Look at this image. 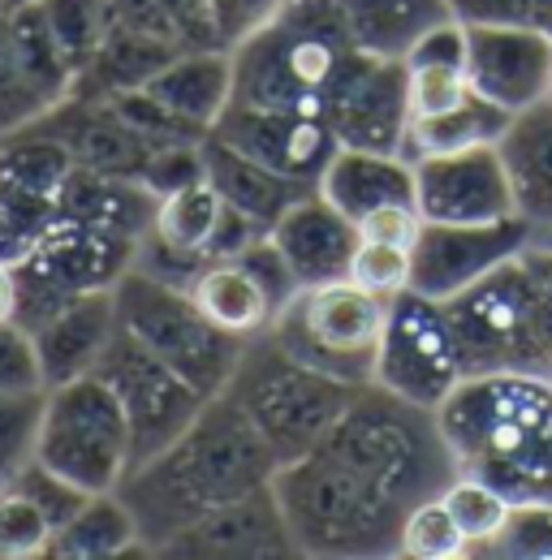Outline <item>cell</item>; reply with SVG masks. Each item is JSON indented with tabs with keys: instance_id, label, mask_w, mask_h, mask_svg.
<instances>
[{
	"instance_id": "obj_1",
	"label": "cell",
	"mask_w": 552,
	"mask_h": 560,
	"mask_svg": "<svg viewBox=\"0 0 552 560\" xmlns=\"http://www.w3.org/2000/svg\"><path fill=\"white\" fill-rule=\"evenodd\" d=\"M276 466L280 462L264 444V435L220 393V397H207L199 419L173 444L138 462L122 479L117 495L135 513L142 552L160 557L199 517L268 488Z\"/></svg>"
},
{
	"instance_id": "obj_2",
	"label": "cell",
	"mask_w": 552,
	"mask_h": 560,
	"mask_svg": "<svg viewBox=\"0 0 552 560\" xmlns=\"http://www.w3.org/2000/svg\"><path fill=\"white\" fill-rule=\"evenodd\" d=\"M436 419L467 475L501 488L514 509H552V375H467Z\"/></svg>"
},
{
	"instance_id": "obj_3",
	"label": "cell",
	"mask_w": 552,
	"mask_h": 560,
	"mask_svg": "<svg viewBox=\"0 0 552 560\" xmlns=\"http://www.w3.org/2000/svg\"><path fill=\"white\" fill-rule=\"evenodd\" d=\"M229 52L238 104L302 113H324L345 70L358 61L337 0H289Z\"/></svg>"
},
{
	"instance_id": "obj_4",
	"label": "cell",
	"mask_w": 552,
	"mask_h": 560,
	"mask_svg": "<svg viewBox=\"0 0 552 560\" xmlns=\"http://www.w3.org/2000/svg\"><path fill=\"white\" fill-rule=\"evenodd\" d=\"M273 491L298 557H398L406 509L333 448L320 444L307 457L276 466Z\"/></svg>"
},
{
	"instance_id": "obj_5",
	"label": "cell",
	"mask_w": 552,
	"mask_h": 560,
	"mask_svg": "<svg viewBox=\"0 0 552 560\" xmlns=\"http://www.w3.org/2000/svg\"><path fill=\"white\" fill-rule=\"evenodd\" d=\"M324 448H333L354 470H363L402 509L440 495L462 475L436 410L406 401L380 384H363L354 393L337 427L329 431Z\"/></svg>"
},
{
	"instance_id": "obj_6",
	"label": "cell",
	"mask_w": 552,
	"mask_h": 560,
	"mask_svg": "<svg viewBox=\"0 0 552 560\" xmlns=\"http://www.w3.org/2000/svg\"><path fill=\"white\" fill-rule=\"evenodd\" d=\"M354 393L358 384H345L337 375L285 353L268 332L242 346V358L225 384V397L251 419L280 466L320 448L345 415V406L354 401Z\"/></svg>"
},
{
	"instance_id": "obj_7",
	"label": "cell",
	"mask_w": 552,
	"mask_h": 560,
	"mask_svg": "<svg viewBox=\"0 0 552 560\" xmlns=\"http://www.w3.org/2000/svg\"><path fill=\"white\" fill-rule=\"evenodd\" d=\"M522 255L445 302L467 375H487V371L552 375L544 315H540V284Z\"/></svg>"
},
{
	"instance_id": "obj_8",
	"label": "cell",
	"mask_w": 552,
	"mask_h": 560,
	"mask_svg": "<svg viewBox=\"0 0 552 560\" xmlns=\"http://www.w3.org/2000/svg\"><path fill=\"white\" fill-rule=\"evenodd\" d=\"M384 319H389V298L342 277L324 284H302L276 311L268 337L285 353L363 388L376 375Z\"/></svg>"
},
{
	"instance_id": "obj_9",
	"label": "cell",
	"mask_w": 552,
	"mask_h": 560,
	"mask_svg": "<svg viewBox=\"0 0 552 560\" xmlns=\"http://www.w3.org/2000/svg\"><path fill=\"white\" fill-rule=\"evenodd\" d=\"M117 315L130 337H138L156 358H164L177 375H186L204 397L225 393L246 346L207 319L191 289L147 277L138 268L117 280Z\"/></svg>"
},
{
	"instance_id": "obj_10",
	"label": "cell",
	"mask_w": 552,
	"mask_h": 560,
	"mask_svg": "<svg viewBox=\"0 0 552 560\" xmlns=\"http://www.w3.org/2000/svg\"><path fill=\"white\" fill-rule=\"evenodd\" d=\"M35 457L91 495L122 488V479L135 470V444L122 401L104 375L91 371L48 388Z\"/></svg>"
},
{
	"instance_id": "obj_11",
	"label": "cell",
	"mask_w": 552,
	"mask_h": 560,
	"mask_svg": "<svg viewBox=\"0 0 552 560\" xmlns=\"http://www.w3.org/2000/svg\"><path fill=\"white\" fill-rule=\"evenodd\" d=\"M138 242L82 224V220H57L35 250L13 264L18 272V324L26 332H35L39 324H48L61 306H69L82 293L95 289H117V280L135 268Z\"/></svg>"
},
{
	"instance_id": "obj_12",
	"label": "cell",
	"mask_w": 552,
	"mask_h": 560,
	"mask_svg": "<svg viewBox=\"0 0 552 560\" xmlns=\"http://www.w3.org/2000/svg\"><path fill=\"white\" fill-rule=\"evenodd\" d=\"M462 380L467 371H462V353L449 328L445 302L423 298L414 289L389 298V319L380 332L371 384L436 410Z\"/></svg>"
},
{
	"instance_id": "obj_13",
	"label": "cell",
	"mask_w": 552,
	"mask_h": 560,
	"mask_svg": "<svg viewBox=\"0 0 552 560\" xmlns=\"http://www.w3.org/2000/svg\"><path fill=\"white\" fill-rule=\"evenodd\" d=\"M95 375H104V384L122 401V415L130 422L135 466L156 457L164 444H173L207 406V397L186 375H177L164 358H156L126 328H117V337L104 350Z\"/></svg>"
},
{
	"instance_id": "obj_14",
	"label": "cell",
	"mask_w": 552,
	"mask_h": 560,
	"mask_svg": "<svg viewBox=\"0 0 552 560\" xmlns=\"http://www.w3.org/2000/svg\"><path fill=\"white\" fill-rule=\"evenodd\" d=\"M73 155L39 130L0 139V259L22 264L61 220V190Z\"/></svg>"
},
{
	"instance_id": "obj_15",
	"label": "cell",
	"mask_w": 552,
	"mask_h": 560,
	"mask_svg": "<svg viewBox=\"0 0 552 560\" xmlns=\"http://www.w3.org/2000/svg\"><path fill=\"white\" fill-rule=\"evenodd\" d=\"M73 91V70L61 57L39 4L0 13V139L31 130Z\"/></svg>"
},
{
	"instance_id": "obj_16",
	"label": "cell",
	"mask_w": 552,
	"mask_h": 560,
	"mask_svg": "<svg viewBox=\"0 0 552 560\" xmlns=\"http://www.w3.org/2000/svg\"><path fill=\"white\" fill-rule=\"evenodd\" d=\"M536 229L522 215H501L483 224H436L423 220V233L414 242V277L411 289L423 298L449 302L453 293L471 289L475 280L492 277L522 250H531Z\"/></svg>"
},
{
	"instance_id": "obj_17",
	"label": "cell",
	"mask_w": 552,
	"mask_h": 560,
	"mask_svg": "<svg viewBox=\"0 0 552 560\" xmlns=\"http://www.w3.org/2000/svg\"><path fill=\"white\" fill-rule=\"evenodd\" d=\"M211 135L233 142L238 151L255 155L260 164H268L276 173L302 182V186H320L324 168L342 151V139H337V130L324 113L255 108V104H238V100H229V108H225V117L216 121Z\"/></svg>"
},
{
	"instance_id": "obj_18",
	"label": "cell",
	"mask_w": 552,
	"mask_h": 560,
	"mask_svg": "<svg viewBox=\"0 0 552 560\" xmlns=\"http://www.w3.org/2000/svg\"><path fill=\"white\" fill-rule=\"evenodd\" d=\"M324 117L333 121L342 147L402 155V142L411 130V73H406V61L358 52V61L337 82Z\"/></svg>"
},
{
	"instance_id": "obj_19",
	"label": "cell",
	"mask_w": 552,
	"mask_h": 560,
	"mask_svg": "<svg viewBox=\"0 0 552 560\" xmlns=\"http://www.w3.org/2000/svg\"><path fill=\"white\" fill-rule=\"evenodd\" d=\"M467 78L483 100L522 113L552 91V31L536 22L467 26Z\"/></svg>"
},
{
	"instance_id": "obj_20",
	"label": "cell",
	"mask_w": 552,
	"mask_h": 560,
	"mask_svg": "<svg viewBox=\"0 0 552 560\" xmlns=\"http://www.w3.org/2000/svg\"><path fill=\"white\" fill-rule=\"evenodd\" d=\"M414 208L423 211V220H436V224H483V220L518 215L496 142L418 160Z\"/></svg>"
},
{
	"instance_id": "obj_21",
	"label": "cell",
	"mask_w": 552,
	"mask_h": 560,
	"mask_svg": "<svg viewBox=\"0 0 552 560\" xmlns=\"http://www.w3.org/2000/svg\"><path fill=\"white\" fill-rule=\"evenodd\" d=\"M31 130L61 142L78 168H95V173H113V177H138V182L151 168V160L169 147V142L151 139L138 126H130L108 100H87V95L61 100Z\"/></svg>"
},
{
	"instance_id": "obj_22",
	"label": "cell",
	"mask_w": 552,
	"mask_h": 560,
	"mask_svg": "<svg viewBox=\"0 0 552 560\" xmlns=\"http://www.w3.org/2000/svg\"><path fill=\"white\" fill-rule=\"evenodd\" d=\"M160 557L177 560H289L298 557V544L289 535L285 509L276 500L273 483L216 513L186 526Z\"/></svg>"
},
{
	"instance_id": "obj_23",
	"label": "cell",
	"mask_w": 552,
	"mask_h": 560,
	"mask_svg": "<svg viewBox=\"0 0 552 560\" xmlns=\"http://www.w3.org/2000/svg\"><path fill=\"white\" fill-rule=\"evenodd\" d=\"M268 237L280 246V255L289 259L294 277L302 284L349 277V264H354V250H358V224L342 208H333L320 195V186L285 211L268 229Z\"/></svg>"
},
{
	"instance_id": "obj_24",
	"label": "cell",
	"mask_w": 552,
	"mask_h": 560,
	"mask_svg": "<svg viewBox=\"0 0 552 560\" xmlns=\"http://www.w3.org/2000/svg\"><path fill=\"white\" fill-rule=\"evenodd\" d=\"M117 328H122L117 289L82 293L69 306H61L48 324H39L31 337H35L39 366H44V388H57V384H69L78 375H91L100 366L104 350L113 346Z\"/></svg>"
},
{
	"instance_id": "obj_25",
	"label": "cell",
	"mask_w": 552,
	"mask_h": 560,
	"mask_svg": "<svg viewBox=\"0 0 552 560\" xmlns=\"http://www.w3.org/2000/svg\"><path fill=\"white\" fill-rule=\"evenodd\" d=\"M501 164L509 173L514 211L540 233L552 229V100H540L509 117L496 142Z\"/></svg>"
},
{
	"instance_id": "obj_26",
	"label": "cell",
	"mask_w": 552,
	"mask_h": 560,
	"mask_svg": "<svg viewBox=\"0 0 552 560\" xmlns=\"http://www.w3.org/2000/svg\"><path fill=\"white\" fill-rule=\"evenodd\" d=\"M204 168H207V182L216 186V195H220L229 208L251 215L264 233H268L302 195L315 190V186H302V182L276 173L268 164H260L255 155L238 151L233 142L216 139V135L204 139Z\"/></svg>"
},
{
	"instance_id": "obj_27",
	"label": "cell",
	"mask_w": 552,
	"mask_h": 560,
	"mask_svg": "<svg viewBox=\"0 0 552 560\" xmlns=\"http://www.w3.org/2000/svg\"><path fill=\"white\" fill-rule=\"evenodd\" d=\"M147 95H156L173 117H182L186 126L211 135L216 121L225 117L229 100H233V52L229 48H195L173 57L164 70L156 73L147 86Z\"/></svg>"
},
{
	"instance_id": "obj_28",
	"label": "cell",
	"mask_w": 552,
	"mask_h": 560,
	"mask_svg": "<svg viewBox=\"0 0 552 560\" xmlns=\"http://www.w3.org/2000/svg\"><path fill=\"white\" fill-rule=\"evenodd\" d=\"M320 195L358 224L376 208L414 203V164L406 155H393V151L342 147L320 177Z\"/></svg>"
},
{
	"instance_id": "obj_29",
	"label": "cell",
	"mask_w": 552,
	"mask_h": 560,
	"mask_svg": "<svg viewBox=\"0 0 552 560\" xmlns=\"http://www.w3.org/2000/svg\"><path fill=\"white\" fill-rule=\"evenodd\" d=\"M160 195L147 190L138 177H113V173H95V168H78L66 177L61 190V220H82L122 237H142L156 220Z\"/></svg>"
},
{
	"instance_id": "obj_30",
	"label": "cell",
	"mask_w": 552,
	"mask_h": 560,
	"mask_svg": "<svg viewBox=\"0 0 552 560\" xmlns=\"http://www.w3.org/2000/svg\"><path fill=\"white\" fill-rule=\"evenodd\" d=\"M173 57H182L177 44L142 35L130 26H104L95 57L87 61V70L73 78L69 95H87V100H104V95H122L147 86L156 73L164 70Z\"/></svg>"
},
{
	"instance_id": "obj_31",
	"label": "cell",
	"mask_w": 552,
	"mask_h": 560,
	"mask_svg": "<svg viewBox=\"0 0 552 560\" xmlns=\"http://www.w3.org/2000/svg\"><path fill=\"white\" fill-rule=\"evenodd\" d=\"M349 39L371 57H406L436 22L453 18L445 0H337Z\"/></svg>"
},
{
	"instance_id": "obj_32",
	"label": "cell",
	"mask_w": 552,
	"mask_h": 560,
	"mask_svg": "<svg viewBox=\"0 0 552 560\" xmlns=\"http://www.w3.org/2000/svg\"><path fill=\"white\" fill-rule=\"evenodd\" d=\"M142 548V535H138V522L130 513V504L117 495V491H95L69 522H61L53 530V544L44 557L57 560H108V557H126Z\"/></svg>"
},
{
	"instance_id": "obj_33",
	"label": "cell",
	"mask_w": 552,
	"mask_h": 560,
	"mask_svg": "<svg viewBox=\"0 0 552 560\" xmlns=\"http://www.w3.org/2000/svg\"><path fill=\"white\" fill-rule=\"evenodd\" d=\"M191 293L204 306L207 319L216 328H225L229 337H238V341H251V337L268 332L276 319L268 293L260 289V280L251 277L238 259L207 264L204 272L195 277V284H191Z\"/></svg>"
},
{
	"instance_id": "obj_34",
	"label": "cell",
	"mask_w": 552,
	"mask_h": 560,
	"mask_svg": "<svg viewBox=\"0 0 552 560\" xmlns=\"http://www.w3.org/2000/svg\"><path fill=\"white\" fill-rule=\"evenodd\" d=\"M514 113H505L501 104L483 100L480 91H471L462 104L436 113V117H411V130L402 142V155L418 164L427 155H449V151H467V147H492L501 142L505 126Z\"/></svg>"
},
{
	"instance_id": "obj_35",
	"label": "cell",
	"mask_w": 552,
	"mask_h": 560,
	"mask_svg": "<svg viewBox=\"0 0 552 560\" xmlns=\"http://www.w3.org/2000/svg\"><path fill=\"white\" fill-rule=\"evenodd\" d=\"M100 13H104V26H130L177 44L182 52L220 48L207 0H100Z\"/></svg>"
},
{
	"instance_id": "obj_36",
	"label": "cell",
	"mask_w": 552,
	"mask_h": 560,
	"mask_svg": "<svg viewBox=\"0 0 552 560\" xmlns=\"http://www.w3.org/2000/svg\"><path fill=\"white\" fill-rule=\"evenodd\" d=\"M440 500L449 504L458 530L467 535L471 552H496V544L505 539L509 522H514V504L501 495V488H492L480 475H458L449 488L440 491Z\"/></svg>"
},
{
	"instance_id": "obj_37",
	"label": "cell",
	"mask_w": 552,
	"mask_h": 560,
	"mask_svg": "<svg viewBox=\"0 0 552 560\" xmlns=\"http://www.w3.org/2000/svg\"><path fill=\"white\" fill-rule=\"evenodd\" d=\"M398 557L411 560H458L471 557V544L467 535L458 530L449 504L440 495L432 500H418L406 509L402 517V535H398Z\"/></svg>"
},
{
	"instance_id": "obj_38",
	"label": "cell",
	"mask_w": 552,
	"mask_h": 560,
	"mask_svg": "<svg viewBox=\"0 0 552 560\" xmlns=\"http://www.w3.org/2000/svg\"><path fill=\"white\" fill-rule=\"evenodd\" d=\"M61 57L69 61L73 78L87 70V61L95 57L100 48V35H104V13H100V0H35Z\"/></svg>"
},
{
	"instance_id": "obj_39",
	"label": "cell",
	"mask_w": 552,
	"mask_h": 560,
	"mask_svg": "<svg viewBox=\"0 0 552 560\" xmlns=\"http://www.w3.org/2000/svg\"><path fill=\"white\" fill-rule=\"evenodd\" d=\"M48 388L35 393H0V488L35 457L39 419H44Z\"/></svg>"
},
{
	"instance_id": "obj_40",
	"label": "cell",
	"mask_w": 552,
	"mask_h": 560,
	"mask_svg": "<svg viewBox=\"0 0 552 560\" xmlns=\"http://www.w3.org/2000/svg\"><path fill=\"white\" fill-rule=\"evenodd\" d=\"M53 522L35 500H26L18 488H0V560L44 557L53 544Z\"/></svg>"
},
{
	"instance_id": "obj_41",
	"label": "cell",
	"mask_w": 552,
	"mask_h": 560,
	"mask_svg": "<svg viewBox=\"0 0 552 560\" xmlns=\"http://www.w3.org/2000/svg\"><path fill=\"white\" fill-rule=\"evenodd\" d=\"M9 488H18L26 500H35L53 526L69 522V517L91 500V491L78 488V483L66 479V475H57V470H53V466H44L39 457H31V462L9 479Z\"/></svg>"
},
{
	"instance_id": "obj_42",
	"label": "cell",
	"mask_w": 552,
	"mask_h": 560,
	"mask_svg": "<svg viewBox=\"0 0 552 560\" xmlns=\"http://www.w3.org/2000/svg\"><path fill=\"white\" fill-rule=\"evenodd\" d=\"M411 277H414L411 250L384 246V242H363L358 237V250H354V264H349V280H358L363 289H371L380 298H398V293L411 289Z\"/></svg>"
},
{
	"instance_id": "obj_43",
	"label": "cell",
	"mask_w": 552,
	"mask_h": 560,
	"mask_svg": "<svg viewBox=\"0 0 552 560\" xmlns=\"http://www.w3.org/2000/svg\"><path fill=\"white\" fill-rule=\"evenodd\" d=\"M44 388V366L35 353V337L18 324H0V393H35Z\"/></svg>"
},
{
	"instance_id": "obj_44",
	"label": "cell",
	"mask_w": 552,
	"mask_h": 560,
	"mask_svg": "<svg viewBox=\"0 0 552 560\" xmlns=\"http://www.w3.org/2000/svg\"><path fill=\"white\" fill-rule=\"evenodd\" d=\"M238 264L251 272V277L260 280V289L268 293V302H273V311H280L298 289H302V280L294 277V268H289V259L280 255V246H276L273 237L264 233V237H255L242 255H238Z\"/></svg>"
},
{
	"instance_id": "obj_45",
	"label": "cell",
	"mask_w": 552,
	"mask_h": 560,
	"mask_svg": "<svg viewBox=\"0 0 552 560\" xmlns=\"http://www.w3.org/2000/svg\"><path fill=\"white\" fill-rule=\"evenodd\" d=\"M289 0H207L211 9V26H216V44L220 48H238L246 35H255L264 22H273Z\"/></svg>"
},
{
	"instance_id": "obj_46",
	"label": "cell",
	"mask_w": 552,
	"mask_h": 560,
	"mask_svg": "<svg viewBox=\"0 0 552 560\" xmlns=\"http://www.w3.org/2000/svg\"><path fill=\"white\" fill-rule=\"evenodd\" d=\"M411 73V117H436L462 104L475 86L467 70H406Z\"/></svg>"
},
{
	"instance_id": "obj_47",
	"label": "cell",
	"mask_w": 552,
	"mask_h": 560,
	"mask_svg": "<svg viewBox=\"0 0 552 560\" xmlns=\"http://www.w3.org/2000/svg\"><path fill=\"white\" fill-rule=\"evenodd\" d=\"M418 233H423V211L414 203H389V208L367 211L358 220L363 242H384V246H402V250H414Z\"/></svg>"
},
{
	"instance_id": "obj_48",
	"label": "cell",
	"mask_w": 552,
	"mask_h": 560,
	"mask_svg": "<svg viewBox=\"0 0 552 560\" xmlns=\"http://www.w3.org/2000/svg\"><path fill=\"white\" fill-rule=\"evenodd\" d=\"M492 557H552V509H514V522Z\"/></svg>"
},
{
	"instance_id": "obj_49",
	"label": "cell",
	"mask_w": 552,
	"mask_h": 560,
	"mask_svg": "<svg viewBox=\"0 0 552 560\" xmlns=\"http://www.w3.org/2000/svg\"><path fill=\"white\" fill-rule=\"evenodd\" d=\"M449 13L467 26H496V22H536L527 0H445ZM540 26V22H536Z\"/></svg>"
},
{
	"instance_id": "obj_50",
	"label": "cell",
	"mask_w": 552,
	"mask_h": 560,
	"mask_svg": "<svg viewBox=\"0 0 552 560\" xmlns=\"http://www.w3.org/2000/svg\"><path fill=\"white\" fill-rule=\"evenodd\" d=\"M522 259H527L531 277L540 284V315H544V341H549V358H552V250L531 242V250Z\"/></svg>"
},
{
	"instance_id": "obj_51",
	"label": "cell",
	"mask_w": 552,
	"mask_h": 560,
	"mask_svg": "<svg viewBox=\"0 0 552 560\" xmlns=\"http://www.w3.org/2000/svg\"><path fill=\"white\" fill-rule=\"evenodd\" d=\"M13 315H18V272H13V264L0 259V324Z\"/></svg>"
},
{
	"instance_id": "obj_52",
	"label": "cell",
	"mask_w": 552,
	"mask_h": 560,
	"mask_svg": "<svg viewBox=\"0 0 552 560\" xmlns=\"http://www.w3.org/2000/svg\"><path fill=\"white\" fill-rule=\"evenodd\" d=\"M531 9H536V22L544 26V31H552V0H527Z\"/></svg>"
},
{
	"instance_id": "obj_53",
	"label": "cell",
	"mask_w": 552,
	"mask_h": 560,
	"mask_svg": "<svg viewBox=\"0 0 552 560\" xmlns=\"http://www.w3.org/2000/svg\"><path fill=\"white\" fill-rule=\"evenodd\" d=\"M536 246H549V250H552V229H549V233H540V237H536Z\"/></svg>"
},
{
	"instance_id": "obj_54",
	"label": "cell",
	"mask_w": 552,
	"mask_h": 560,
	"mask_svg": "<svg viewBox=\"0 0 552 560\" xmlns=\"http://www.w3.org/2000/svg\"><path fill=\"white\" fill-rule=\"evenodd\" d=\"M9 4H13V0H0V13H4V9H9Z\"/></svg>"
},
{
	"instance_id": "obj_55",
	"label": "cell",
	"mask_w": 552,
	"mask_h": 560,
	"mask_svg": "<svg viewBox=\"0 0 552 560\" xmlns=\"http://www.w3.org/2000/svg\"><path fill=\"white\" fill-rule=\"evenodd\" d=\"M13 4H35V0H13ZM13 4H9V9H13Z\"/></svg>"
},
{
	"instance_id": "obj_56",
	"label": "cell",
	"mask_w": 552,
	"mask_h": 560,
	"mask_svg": "<svg viewBox=\"0 0 552 560\" xmlns=\"http://www.w3.org/2000/svg\"><path fill=\"white\" fill-rule=\"evenodd\" d=\"M549 100H552V91H549Z\"/></svg>"
}]
</instances>
